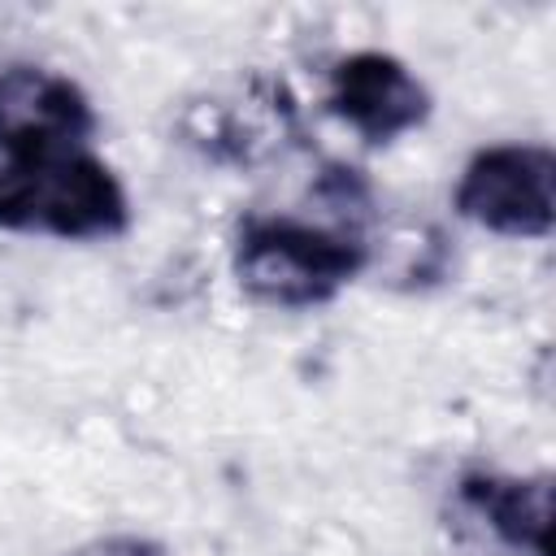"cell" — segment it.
Segmentation results:
<instances>
[{
  "label": "cell",
  "instance_id": "cell-1",
  "mask_svg": "<svg viewBox=\"0 0 556 556\" xmlns=\"http://www.w3.org/2000/svg\"><path fill=\"white\" fill-rule=\"evenodd\" d=\"M230 265L248 300L269 308H317L369 265V248L356 235L295 217H248L235 235Z\"/></svg>",
  "mask_w": 556,
  "mask_h": 556
},
{
  "label": "cell",
  "instance_id": "cell-3",
  "mask_svg": "<svg viewBox=\"0 0 556 556\" xmlns=\"http://www.w3.org/2000/svg\"><path fill=\"white\" fill-rule=\"evenodd\" d=\"M452 208L504 239H547L556 226V152L547 143L478 148L456 178Z\"/></svg>",
  "mask_w": 556,
  "mask_h": 556
},
{
  "label": "cell",
  "instance_id": "cell-7",
  "mask_svg": "<svg viewBox=\"0 0 556 556\" xmlns=\"http://www.w3.org/2000/svg\"><path fill=\"white\" fill-rule=\"evenodd\" d=\"M65 556H174L165 543L148 539V534H130V530H117V534H96L78 547H70Z\"/></svg>",
  "mask_w": 556,
  "mask_h": 556
},
{
  "label": "cell",
  "instance_id": "cell-6",
  "mask_svg": "<svg viewBox=\"0 0 556 556\" xmlns=\"http://www.w3.org/2000/svg\"><path fill=\"white\" fill-rule=\"evenodd\" d=\"M456 500L513 556H552V478L547 473L465 469L456 478Z\"/></svg>",
  "mask_w": 556,
  "mask_h": 556
},
{
  "label": "cell",
  "instance_id": "cell-4",
  "mask_svg": "<svg viewBox=\"0 0 556 556\" xmlns=\"http://www.w3.org/2000/svg\"><path fill=\"white\" fill-rule=\"evenodd\" d=\"M91 130L96 109L70 74L30 61L0 70V152H9V161L83 152Z\"/></svg>",
  "mask_w": 556,
  "mask_h": 556
},
{
  "label": "cell",
  "instance_id": "cell-2",
  "mask_svg": "<svg viewBox=\"0 0 556 556\" xmlns=\"http://www.w3.org/2000/svg\"><path fill=\"white\" fill-rule=\"evenodd\" d=\"M126 226V187L91 152L9 161L0 169V230L52 239H113Z\"/></svg>",
  "mask_w": 556,
  "mask_h": 556
},
{
  "label": "cell",
  "instance_id": "cell-5",
  "mask_svg": "<svg viewBox=\"0 0 556 556\" xmlns=\"http://www.w3.org/2000/svg\"><path fill=\"white\" fill-rule=\"evenodd\" d=\"M326 104L365 143H391L430 117V87L400 56L361 48L330 65Z\"/></svg>",
  "mask_w": 556,
  "mask_h": 556
}]
</instances>
